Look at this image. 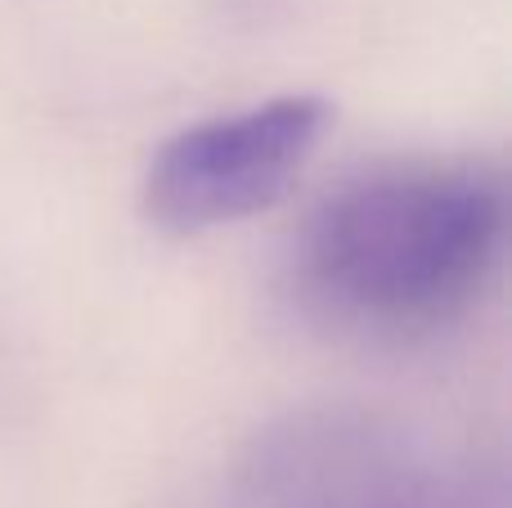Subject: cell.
I'll return each mask as SVG.
<instances>
[{"mask_svg":"<svg viewBox=\"0 0 512 508\" xmlns=\"http://www.w3.org/2000/svg\"><path fill=\"white\" fill-rule=\"evenodd\" d=\"M283 508H454L436 495V486L418 477H400L378 464H351L333 459V468H315L310 486L292 495Z\"/></svg>","mask_w":512,"mask_h":508,"instance_id":"cell-3","label":"cell"},{"mask_svg":"<svg viewBox=\"0 0 512 508\" xmlns=\"http://www.w3.org/2000/svg\"><path fill=\"white\" fill-rule=\"evenodd\" d=\"M319 95H279L243 113L185 126L144 176V216L167 234H207L274 207L328 131Z\"/></svg>","mask_w":512,"mask_h":508,"instance_id":"cell-2","label":"cell"},{"mask_svg":"<svg viewBox=\"0 0 512 508\" xmlns=\"http://www.w3.org/2000/svg\"><path fill=\"white\" fill-rule=\"evenodd\" d=\"M508 243V194L477 162H391L337 185L297 234V293L315 320L409 342L477 306Z\"/></svg>","mask_w":512,"mask_h":508,"instance_id":"cell-1","label":"cell"}]
</instances>
